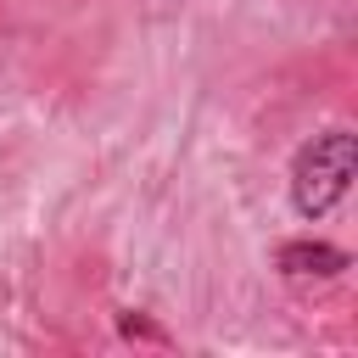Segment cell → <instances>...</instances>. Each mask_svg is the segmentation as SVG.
I'll return each instance as SVG.
<instances>
[{
    "mask_svg": "<svg viewBox=\"0 0 358 358\" xmlns=\"http://www.w3.org/2000/svg\"><path fill=\"white\" fill-rule=\"evenodd\" d=\"M117 330H123V336H145V341H162V330H151V324H145V319H134V313H123V319H117Z\"/></svg>",
    "mask_w": 358,
    "mask_h": 358,
    "instance_id": "3",
    "label": "cell"
},
{
    "mask_svg": "<svg viewBox=\"0 0 358 358\" xmlns=\"http://www.w3.org/2000/svg\"><path fill=\"white\" fill-rule=\"evenodd\" d=\"M347 263H352V257H347L341 246H330V241H285V246L274 252V268L291 274V280H336Z\"/></svg>",
    "mask_w": 358,
    "mask_h": 358,
    "instance_id": "2",
    "label": "cell"
},
{
    "mask_svg": "<svg viewBox=\"0 0 358 358\" xmlns=\"http://www.w3.org/2000/svg\"><path fill=\"white\" fill-rule=\"evenodd\" d=\"M352 173H358V140L347 129L313 134L291 162V207L302 218H324L352 190Z\"/></svg>",
    "mask_w": 358,
    "mask_h": 358,
    "instance_id": "1",
    "label": "cell"
}]
</instances>
